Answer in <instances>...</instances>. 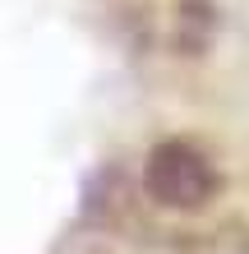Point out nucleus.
Masks as SVG:
<instances>
[{"label": "nucleus", "mask_w": 249, "mask_h": 254, "mask_svg": "<svg viewBox=\"0 0 249 254\" xmlns=\"http://www.w3.org/2000/svg\"><path fill=\"white\" fill-rule=\"evenodd\" d=\"M143 190L152 203L175 208V213H199L217 194L212 162L185 139H162L143 162Z\"/></svg>", "instance_id": "1"}]
</instances>
